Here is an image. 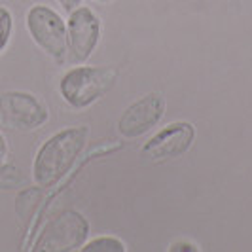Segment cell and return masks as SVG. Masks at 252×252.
Segmentation results:
<instances>
[{
	"mask_svg": "<svg viewBox=\"0 0 252 252\" xmlns=\"http://www.w3.org/2000/svg\"><path fill=\"white\" fill-rule=\"evenodd\" d=\"M88 127L74 126L51 135L38 148L32 161V178L38 186H53L61 177H64L74 165L78 156L86 148Z\"/></svg>",
	"mask_w": 252,
	"mask_h": 252,
	"instance_id": "cell-1",
	"label": "cell"
},
{
	"mask_svg": "<svg viewBox=\"0 0 252 252\" xmlns=\"http://www.w3.org/2000/svg\"><path fill=\"white\" fill-rule=\"evenodd\" d=\"M48 108L27 91H6L0 95V124L13 131H34L48 122Z\"/></svg>",
	"mask_w": 252,
	"mask_h": 252,
	"instance_id": "cell-5",
	"label": "cell"
},
{
	"mask_svg": "<svg viewBox=\"0 0 252 252\" xmlns=\"http://www.w3.org/2000/svg\"><path fill=\"white\" fill-rule=\"evenodd\" d=\"M59 2V6L63 8L64 12H72L74 8H78V6H82V0H57Z\"/></svg>",
	"mask_w": 252,
	"mask_h": 252,
	"instance_id": "cell-13",
	"label": "cell"
},
{
	"mask_svg": "<svg viewBox=\"0 0 252 252\" xmlns=\"http://www.w3.org/2000/svg\"><path fill=\"white\" fill-rule=\"evenodd\" d=\"M101 19L97 13L86 6H78L68 13L66 19V36H68V51L76 63H84L95 51L101 40Z\"/></svg>",
	"mask_w": 252,
	"mask_h": 252,
	"instance_id": "cell-6",
	"label": "cell"
},
{
	"mask_svg": "<svg viewBox=\"0 0 252 252\" xmlns=\"http://www.w3.org/2000/svg\"><path fill=\"white\" fill-rule=\"evenodd\" d=\"M89 237L88 220L76 211H64L42 229L32 251L70 252L80 251Z\"/></svg>",
	"mask_w": 252,
	"mask_h": 252,
	"instance_id": "cell-4",
	"label": "cell"
},
{
	"mask_svg": "<svg viewBox=\"0 0 252 252\" xmlns=\"http://www.w3.org/2000/svg\"><path fill=\"white\" fill-rule=\"evenodd\" d=\"M169 251L171 252H197V245H193V243H173L171 247H169Z\"/></svg>",
	"mask_w": 252,
	"mask_h": 252,
	"instance_id": "cell-11",
	"label": "cell"
},
{
	"mask_svg": "<svg viewBox=\"0 0 252 252\" xmlns=\"http://www.w3.org/2000/svg\"><path fill=\"white\" fill-rule=\"evenodd\" d=\"M8 140L4 137V133L0 131V165L6 163V158H8Z\"/></svg>",
	"mask_w": 252,
	"mask_h": 252,
	"instance_id": "cell-12",
	"label": "cell"
},
{
	"mask_svg": "<svg viewBox=\"0 0 252 252\" xmlns=\"http://www.w3.org/2000/svg\"><path fill=\"white\" fill-rule=\"evenodd\" d=\"M165 114V101L159 93H148L146 97L133 102L127 106L120 122H118V131L126 139H137L142 137L156 127Z\"/></svg>",
	"mask_w": 252,
	"mask_h": 252,
	"instance_id": "cell-8",
	"label": "cell"
},
{
	"mask_svg": "<svg viewBox=\"0 0 252 252\" xmlns=\"http://www.w3.org/2000/svg\"><path fill=\"white\" fill-rule=\"evenodd\" d=\"M84 252H126V245L116 237H97V239L84 243L80 249Z\"/></svg>",
	"mask_w": 252,
	"mask_h": 252,
	"instance_id": "cell-9",
	"label": "cell"
},
{
	"mask_svg": "<svg viewBox=\"0 0 252 252\" xmlns=\"http://www.w3.org/2000/svg\"><path fill=\"white\" fill-rule=\"evenodd\" d=\"M13 34V15L12 12L0 4V55L6 51Z\"/></svg>",
	"mask_w": 252,
	"mask_h": 252,
	"instance_id": "cell-10",
	"label": "cell"
},
{
	"mask_svg": "<svg viewBox=\"0 0 252 252\" xmlns=\"http://www.w3.org/2000/svg\"><path fill=\"white\" fill-rule=\"evenodd\" d=\"M95 2H110V0H95Z\"/></svg>",
	"mask_w": 252,
	"mask_h": 252,
	"instance_id": "cell-14",
	"label": "cell"
},
{
	"mask_svg": "<svg viewBox=\"0 0 252 252\" xmlns=\"http://www.w3.org/2000/svg\"><path fill=\"white\" fill-rule=\"evenodd\" d=\"M195 140V127L188 122H175L158 131L144 146L140 154L150 161L173 159L191 148Z\"/></svg>",
	"mask_w": 252,
	"mask_h": 252,
	"instance_id": "cell-7",
	"label": "cell"
},
{
	"mask_svg": "<svg viewBox=\"0 0 252 252\" xmlns=\"http://www.w3.org/2000/svg\"><path fill=\"white\" fill-rule=\"evenodd\" d=\"M29 36L46 55L55 61H64L68 53V36L64 19L46 4H34L25 17Z\"/></svg>",
	"mask_w": 252,
	"mask_h": 252,
	"instance_id": "cell-3",
	"label": "cell"
},
{
	"mask_svg": "<svg viewBox=\"0 0 252 252\" xmlns=\"http://www.w3.org/2000/svg\"><path fill=\"white\" fill-rule=\"evenodd\" d=\"M114 66H74L59 82V93L72 108H88L116 86Z\"/></svg>",
	"mask_w": 252,
	"mask_h": 252,
	"instance_id": "cell-2",
	"label": "cell"
}]
</instances>
